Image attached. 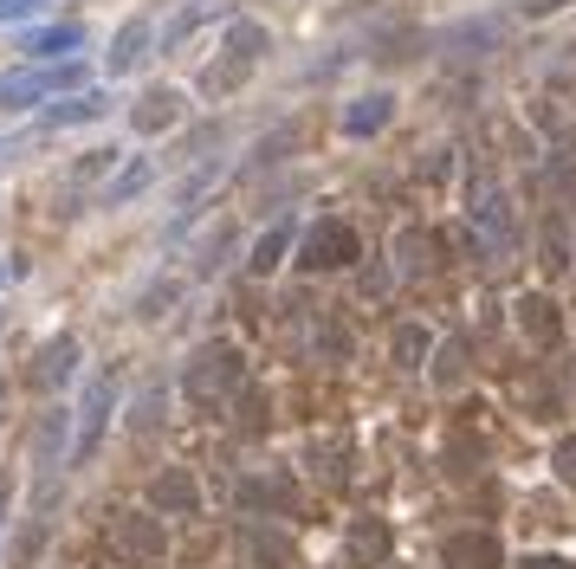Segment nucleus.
Segmentation results:
<instances>
[{
	"instance_id": "nucleus-1",
	"label": "nucleus",
	"mask_w": 576,
	"mask_h": 569,
	"mask_svg": "<svg viewBox=\"0 0 576 569\" xmlns=\"http://www.w3.org/2000/svg\"><path fill=\"white\" fill-rule=\"evenodd\" d=\"M117 408V369H98L91 388H84V408H78V427H72V459H91L98 440H104V420Z\"/></svg>"
},
{
	"instance_id": "nucleus-2",
	"label": "nucleus",
	"mask_w": 576,
	"mask_h": 569,
	"mask_svg": "<svg viewBox=\"0 0 576 569\" xmlns=\"http://www.w3.org/2000/svg\"><path fill=\"white\" fill-rule=\"evenodd\" d=\"M299 253H305V260H299L305 272H337V266H350V260H363V246H356V227H350V221H317V227L305 233Z\"/></svg>"
},
{
	"instance_id": "nucleus-3",
	"label": "nucleus",
	"mask_w": 576,
	"mask_h": 569,
	"mask_svg": "<svg viewBox=\"0 0 576 569\" xmlns=\"http://www.w3.org/2000/svg\"><path fill=\"white\" fill-rule=\"evenodd\" d=\"M78 65H52V72H7L0 78V111H27V104H39V98H59V91H72L78 84Z\"/></svg>"
},
{
	"instance_id": "nucleus-4",
	"label": "nucleus",
	"mask_w": 576,
	"mask_h": 569,
	"mask_svg": "<svg viewBox=\"0 0 576 569\" xmlns=\"http://www.w3.org/2000/svg\"><path fill=\"white\" fill-rule=\"evenodd\" d=\"M228 388H240V349L208 343V349L194 356V369H189V395L194 402H214V395H228Z\"/></svg>"
},
{
	"instance_id": "nucleus-5",
	"label": "nucleus",
	"mask_w": 576,
	"mask_h": 569,
	"mask_svg": "<svg viewBox=\"0 0 576 569\" xmlns=\"http://www.w3.org/2000/svg\"><path fill=\"white\" fill-rule=\"evenodd\" d=\"M130 123H137V136H162V130H175V123H182V91H169V84L143 91L137 111H130Z\"/></svg>"
},
{
	"instance_id": "nucleus-6",
	"label": "nucleus",
	"mask_w": 576,
	"mask_h": 569,
	"mask_svg": "<svg viewBox=\"0 0 576 569\" xmlns=\"http://www.w3.org/2000/svg\"><path fill=\"white\" fill-rule=\"evenodd\" d=\"M65 454H72V408H46L39 440H33V466H39V473H52Z\"/></svg>"
},
{
	"instance_id": "nucleus-7",
	"label": "nucleus",
	"mask_w": 576,
	"mask_h": 569,
	"mask_svg": "<svg viewBox=\"0 0 576 569\" xmlns=\"http://www.w3.org/2000/svg\"><path fill=\"white\" fill-rule=\"evenodd\" d=\"M473 221H479V233H486V246H493V253H505V246H512V201H505L499 189H479V194H473Z\"/></svg>"
},
{
	"instance_id": "nucleus-8",
	"label": "nucleus",
	"mask_w": 576,
	"mask_h": 569,
	"mask_svg": "<svg viewBox=\"0 0 576 569\" xmlns=\"http://www.w3.org/2000/svg\"><path fill=\"white\" fill-rule=\"evenodd\" d=\"M447 569H499V537L493 531H461V537H447Z\"/></svg>"
},
{
	"instance_id": "nucleus-9",
	"label": "nucleus",
	"mask_w": 576,
	"mask_h": 569,
	"mask_svg": "<svg viewBox=\"0 0 576 569\" xmlns=\"http://www.w3.org/2000/svg\"><path fill=\"white\" fill-rule=\"evenodd\" d=\"M150 59V20H123V33H117V45H111V78H123V72H137Z\"/></svg>"
},
{
	"instance_id": "nucleus-10",
	"label": "nucleus",
	"mask_w": 576,
	"mask_h": 569,
	"mask_svg": "<svg viewBox=\"0 0 576 569\" xmlns=\"http://www.w3.org/2000/svg\"><path fill=\"white\" fill-rule=\"evenodd\" d=\"M104 111H111V98H104V91H72V98H59V104L46 111V130H65V123H98Z\"/></svg>"
},
{
	"instance_id": "nucleus-11",
	"label": "nucleus",
	"mask_w": 576,
	"mask_h": 569,
	"mask_svg": "<svg viewBox=\"0 0 576 569\" xmlns=\"http://www.w3.org/2000/svg\"><path fill=\"white\" fill-rule=\"evenodd\" d=\"M388 116H395V98H388V91H370V98H356L344 111V136H376Z\"/></svg>"
},
{
	"instance_id": "nucleus-12",
	"label": "nucleus",
	"mask_w": 576,
	"mask_h": 569,
	"mask_svg": "<svg viewBox=\"0 0 576 569\" xmlns=\"http://www.w3.org/2000/svg\"><path fill=\"white\" fill-rule=\"evenodd\" d=\"M72 369H78V337H52L46 349H39L33 382L39 388H59V382H72Z\"/></svg>"
},
{
	"instance_id": "nucleus-13",
	"label": "nucleus",
	"mask_w": 576,
	"mask_h": 569,
	"mask_svg": "<svg viewBox=\"0 0 576 569\" xmlns=\"http://www.w3.org/2000/svg\"><path fill=\"white\" fill-rule=\"evenodd\" d=\"M150 182H155V162H123V169H117V182H104L98 207H123V201H137Z\"/></svg>"
},
{
	"instance_id": "nucleus-14",
	"label": "nucleus",
	"mask_w": 576,
	"mask_h": 569,
	"mask_svg": "<svg viewBox=\"0 0 576 569\" xmlns=\"http://www.w3.org/2000/svg\"><path fill=\"white\" fill-rule=\"evenodd\" d=\"M150 498H155V511H175V518H189L194 505H201V492H194L189 473H162V479L150 486Z\"/></svg>"
},
{
	"instance_id": "nucleus-15",
	"label": "nucleus",
	"mask_w": 576,
	"mask_h": 569,
	"mask_svg": "<svg viewBox=\"0 0 576 569\" xmlns=\"http://www.w3.org/2000/svg\"><path fill=\"white\" fill-rule=\"evenodd\" d=\"M518 331H525L532 343H557V337H564L557 304H550V298H525V304H518Z\"/></svg>"
},
{
	"instance_id": "nucleus-16",
	"label": "nucleus",
	"mask_w": 576,
	"mask_h": 569,
	"mask_svg": "<svg viewBox=\"0 0 576 569\" xmlns=\"http://www.w3.org/2000/svg\"><path fill=\"white\" fill-rule=\"evenodd\" d=\"M84 45V33L78 27H39V33H27V59H65V52H78Z\"/></svg>"
},
{
	"instance_id": "nucleus-17",
	"label": "nucleus",
	"mask_w": 576,
	"mask_h": 569,
	"mask_svg": "<svg viewBox=\"0 0 576 569\" xmlns=\"http://www.w3.org/2000/svg\"><path fill=\"white\" fill-rule=\"evenodd\" d=\"M285 246H292V227L279 221V227H266L260 240H253V253H246V272H260V278H266V272L285 260Z\"/></svg>"
},
{
	"instance_id": "nucleus-18",
	"label": "nucleus",
	"mask_w": 576,
	"mask_h": 569,
	"mask_svg": "<svg viewBox=\"0 0 576 569\" xmlns=\"http://www.w3.org/2000/svg\"><path fill=\"white\" fill-rule=\"evenodd\" d=\"M383 557H388V531H383V525H356V531H350V563H356V569L383 563Z\"/></svg>"
},
{
	"instance_id": "nucleus-19",
	"label": "nucleus",
	"mask_w": 576,
	"mask_h": 569,
	"mask_svg": "<svg viewBox=\"0 0 576 569\" xmlns=\"http://www.w3.org/2000/svg\"><path fill=\"white\" fill-rule=\"evenodd\" d=\"M266 45H272V33L260 27V20H233V27H228V52H233V59H246V65H253Z\"/></svg>"
},
{
	"instance_id": "nucleus-20",
	"label": "nucleus",
	"mask_w": 576,
	"mask_h": 569,
	"mask_svg": "<svg viewBox=\"0 0 576 569\" xmlns=\"http://www.w3.org/2000/svg\"><path fill=\"white\" fill-rule=\"evenodd\" d=\"M246 72H253V65H246V59H233V52H228L221 65H208V72H201V91H208V98H228V91H233V84H240Z\"/></svg>"
},
{
	"instance_id": "nucleus-21",
	"label": "nucleus",
	"mask_w": 576,
	"mask_h": 569,
	"mask_svg": "<svg viewBox=\"0 0 576 569\" xmlns=\"http://www.w3.org/2000/svg\"><path fill=\"white\" fill-rule=\"evenodd\" d=\"M427 349H434V337H427L422 324H402V331H395V363H402V369H422Z\"/></svg>"
},
{
	"instance_id": "nucleus-22",
	"label": "nucleus",
	"mask_w": 576,
	"mask_h": 569,
	"mask_svg": "<svg viewBox=\"0 0 576 569\" xmlns=\"http://www.w3.org/2000/svg\"><path fill=\"white\" fill-rule=\"evenodd\" d=\"M175 298H182V285H175V278H169V285H150V292H143V304H137V317H162Z\"/></svg>"
},
{
	"instance_id": "nucleus-23",
	"label": "nucleus",
	"mask_w": 576,
	"mask_h": 569,
	"mask_svg": "<svg viewBox=\"0 0 576 569\" xmlns=\"http://www.w3.org/2000/svg\"><path fill=\"white\" fill-rule=\"evenodd\" d=\"M123 543H130V550H162V531H155L150 518H130V525H123Z\"/></svg>"
},
{
	"instance_id": "nucleus-24",
	"label": "nucleus",
	"mask_w": 576,
	"mask_h": 569,
	"mask_svg": "<svg viewBox=\"0 0 576 569\" xmlns=\"http://www.w3.org/2000/svg\"><path fill=\"white\" fill-rule=\"evenodd\" d=\"M111 162H117V150H91L84 162H72V182H91V175H104Z\"/></svg>"
},
{
	"instance_id": "nucleus-25",
	"label": "nucleus",
	"mask_w": 576,
	"mask_h": 569,
	"mask_svg": "<svg viewBox=\"0 0 576 569\" xmlns=\"http://www.w3.org/2000/svg\"><path fill=\"white\" fill-rule=\"evenodd\" d=\"M155 415H162V388H150V395L137 402V415H130V427H155Z\"/></svg>"
},
{
	"instance_id": "nucleus-26",
	"label": "nucleus",
	"mask_w": 576,
	"mask_h": 569,
	"mask_svg": "<svg viewBox=\"0 0 576 569\" xmlns=\"http://www.w3.org/2000/svg\"><path fill=\"white\" fill-rule=\"evenodd\" d=\"M39 7H46V0H0V27H7V20H27Z\"/></svg>"
},
{
	"instance_id": "nucleus-27",
	"label": "nucleus",
	"mask_w": 576,
	"mask_h": 569,
	"mask_svg": "<svg viewBox=\"0 0 576 569\" xmlns=\"http://www.w3.org/2000/svg\"><path fill=\"white\" fill-rule=\"evenodd\" d=\"M557 473H564V479H576V440H570V447H557Z\"/></svg>"
},
{
	"instance_id": "nucleus-28",
	"label": "nucleus",
	"mask_w": 576,
	"mask_h": 569,
	"mask_svg": "<svg viewBox=\"0 0 576 569\" xmlns=\"http://www.w3.org/2000/svg\"><path fill=\"white\" fill-rule=\"evenodd\" d=\"M525 569H570V563H557V557H525Z\"/></svg>"
},
{
	"instance_id": "nucleus-29",
	"label": "nucleus",
	"mask_w": 576,
	"mask_h": 569,
	"mask_svg": "<svg viewBox=\"0 0 576 569\" xmlns=\"http://www.w3.org/2000/svg\"><path fill=\"white\" fill-rule=\"evenodd\" d=\"M0 511H7V486H0Z\"/></svg>"
},
{
	"instance_id": "nucleus-30",
	"label": "nucleus",
	"mask_w": 576,
	"mask_h": 569,
	"mask_svg": "<svg viewBox=\"0 0 576 569\" xmlns=\"http://www.w3.org/2000/svg\"><path fill=\"white\" fill-rule=\"evenodd\" d=\"M0 285H7V266H0Z\"/></svg>"
},
{
	"instance_id": "nucleus-31",
	"label": "nucleus",
	"mask_w": 576,
	"mask_h": 569,
	"mask_svg": "<svg viewBox=\"0 0 576 569\" xmlns=\"http://www.w3.org/2000/svg\"><path fill=\"white\" fill-rule=\"evenodd\" d=\"M532 7H550V0H532Z\"/></svg>"
}]
</instances>
